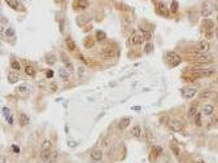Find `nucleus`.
<instances>
[{
	"mask_svg": "<svg viewBox=\"0 0 218 163\" xmlns=\"http://www.w3.org/2000/svg\"><path fill=\"white\" fill-rule=\"evenodd\" d=\"M39 87H40V88H43V89L48 91V92H55V91H56V84H55V83H48V82L44 80V79L39 80Z\"/></svg>",
	"mask_w": 218,
	"mask_h": 163,
	"instance_id": "obj_6",
	"label": "nucleus"
},
{
	"mask_svg": "<svg viewBox=\"0 0 218 163\" xmlns=\"http://www.w3.org/2000/svg\"><path fill=\"white\" fill-rule=\"evenodd\" d=\"M12 150L14 151V153H18V151H20V148H18V146H16V145H13V146H12Z\"/></svg>",
	"mask_w": 218,
	"mask_h": 163,
	"instance_id": "obj_40",
	"label": "nucleus"
},
{
	"mask_svg": "<svg viewBox=\"0 0 218 163\" xmlns=\"http://www.w3.org/2000/svg\"><path fill=\"white\" fill-rule=\"evenodd\" d=\"M8 123H9V124H12V123H13V118H12V117H10V118L8 119Z\"/></svg>",
	"mask_w": 218,
	"mask_h": 163,
	"instance_id": "obj_42",
	"label": "nucleus"
},
{
	"mask_svg": "<svg viewBox=\"0 0 218 163\" xmlns=\"http://www.w3.org/2000/svg\"><path fill=\"white\" fill-rule=\"evenodd\" d=\"M87 7H88V2L87 0H75L74 2L75 9H86Z\"/></svg>",
	"mask_w": 218,
	"mask_h": 163,
	"instance_id": "obj_10",
	"label": "nucleus"
},
{
	"mask_svg": "<svg viewBox=\"0 0 218 163\" xmlns=\"http://www.w3.org/2000/svg\"><path fill=\"white\" fill-rule=\"evenodd\" d=\"M20 124L21 126H26V124H29V117L26 115V114H20Z\"/></svg>",
	"mask_w": 218,
	"mask_h": 163,
	"instance_id": "obj_20",
	"label": "nucleus"
},
{
	"mask_svg": "<svg viewBox=\"0 0 218 163\" xmlns=\"http://www.w3.org/2000/svg\"><path fill=\"white\" fill-rule=\"evenodd\" d=\"M91 158L94 159V161H100V159L103 158V153H101V150H99V149L92 150V151H91Z\"/></svg>",
	"mask_w": 218,
	"mask_h": 163,
	"instance_id": "obj_16",
	"label": "nucleus"
},
{
	"mask_svg": "<svg viewBox=\"0 0 218 163\" xmlns=\"http://www.w3.org/2000/svg\"><path fill=\"white\" fill-rule=\"evenodd\" d=\"M5 3L14 10H24V7L18 3V0H5Z\"/></svg>",
	"mask_w": 218,
	"mask_h": 163,
	"instance_id": "obj_9",
	"label": "nucleus"
},
{
	"mask_svg": "<svg viewBox=\"0 0 218 163\" xmlns=\"http://www.w3.org/2000/svg\"><path fill=\"white\" fill-rule=\"evenodd\" d=\"M217 101H218V99H217Z\"/></svg>",
	"mask_w": 218,
	"mask_h": 163,
	"instance_id": "obj_47",
	"label": "nucleus"
},
{
	"mask_svg": "<svg viewBox=\"0 0 218 163\" xmlns=\"http://www.w3.org/2000/svg\"><path fill=\"white\" fill-rule=\"evenodd\" d=\"M197 163H204V162H197Z\"/></svg>",
	"mask_w": 218,
	"mask_h": 163,
	"instance_id": "obj_45",
	"label": "nucleus"
},
{
	"mask_svg": "<svg viewBox=\"0 0 218 163\" xmlns=\"http://www.w3.org/2000/svg\"><path fill=\"white\" fill-rule=\"evenodd\" d=\"M77 141H68V146H70V148H75L77 146Z\"/></svg>",
	"mask_w": 218,
	"mask_h": 163,
	"instance_id": "obj_38",
	"label": "nucleus"
},
{
	"mask_svg": "<svg viewBox=\"0 0 218 163\" xmlns=\"http://www.w3.org/2000/svg\"><path fill=\"white\" fill-rule=\"evenodd\" d=\"M66 47H68L69 51H74L75 49V44H74V42L70 39V38H68V39H66Z\"/></svg>",
	"mask_w": 218,
	"mask_h": 163,
	"instance_id": "obj_27",
	"label": "nucleus"
},
{
	"mask_svg": "<svg viewBox=\"0 0 218 163\" xmlns=\"http://www.w3.org/2000/svg\"><path fill=\"white\" fill-rule=\"evenodd\" d=\"M51 148V141L50 140H46L44 143H43V145H42V150H48Z\"/></svg>",
	"mask_w": 218,
	"mask_h": 163,
	"instance_id": "obj_31",
	"label": "nucleus"
},
{
	"mask_svg": "<svg viewBox=\"0 0 218 163\" xmlns=\"http://www.w3.org/2000/svg\"><path fill=\"white\" fill-rule=\"evenodd\" d=\"M78 73H79V74H83V73H85V67H83V66H81V67L78 69Z\"/></svg>",
	"mask_w": 218,
	"mask_h": 163,
	"instance_id": "obj_41",
	"label": "nucleus"
},
{
	"mask_svg": "<svg viewBox=\"0 0 218 163\" xmlns=\"http://www.w3.org/2000/svg\"><path fill=\"white\" fill-rule=\"evenodd\" d=\"M140 32H141V36L144 38V40H149V39H151L152 34H151L149 31H145V30H143V29H141V30H140Z\"/></svg>",
	"mask_w": 218,
	"mask_h": 163,
	"instance_id": "obj_28",
	"label": "nucleus"
},
{
	"mask_svg": "<svg viewBox=\"0 0 218 163\" xmlns=\"http://www.w3.org/2000/svg\"><path fill=\"white\" fill-rule=\"evenodd\" d=\"M195 123H196V126H200L201 124V114H196V117H195Z\"/></svg>",
	"mask_w": 218,
	"mask_h": 163,
	"instance_id": "obj_35",
	"label": "nucleus"
},
{
	"mask_svg": "<svg viewBox=\"0 0 218 163\" xmlns=\"http://www.w3.org/2000/svg\"><path fill=\"white\" fill-rule=\"evenodd\" d=\"M196 91L195 88H192V87H187V88H183L182 89V96L184 97V99H192V97L196 95Z\"/></svg>",
	"mask_w": 218,
	"mask_h": 163,
	"instance_id": "obj_7",
	"label": "nucleus"
},
{
	"mask_svg": "<svg viewBox=\"0 0 218 163\" xmlns=\"http://www.w3.org/2000/svg\"><path fill=\"white\" fill-rule=\"evenodd\" d=\"M157 9H159V13L162 14L164 17H167V10H166V5L164 4V3H159L157 4Z\"/></svg>",
	"mask_w": 218,
	"mask_h": 163,
	"instance_id": "obj_17",
	"label": "nucleus"
},
{
	"mask_svg": "<svg viewBox=\"0 0 218 163\" xmlns=\"http://www.w3.org/2000/svg\"><path fill=\"white\" fill-rule=\"evenodd\" d=\"M170 148H171V150L174 151V154H175V155H179V149H178V146L175 145V143H171Z\"/></svg>",
	"mask_w": 218,
	"mask_h": 163,
	"instance_id": "obj_33",
	"label": "nucleus"
},
{
	"mask_svg": "<svg viewBox=\"0 0 218 163\" xmlns=\"http://www.w3.org/2000/svg\"><path fill=\"white\" fill-rule=\"evenodd\" d=\"M7 78H8V82L10 84H14L16 82H18V79H20L17 73H14V71H9L8 75H7Z\"/></svg>",
	"mask_w": 218,
	"mask_h": 163,
	"instance_id": "obj_14",
	"label": "nucleus"
},
{
	"mask_svg": "<svg viewBox=\"0 0 218 163\" xmlns=\"http://www.w3.org/2000/svg\"><path fill=\"white\" fill-rule=\"evenodd\" d=\"M40 158L43 161H50L51 159V154L48 150H42V154H40Z\"/></svg>",
	"mask_w": 218,
	"mask_h": 163,
	"instance_id": "obj_26",
	"label": "nucleus"
},
{
	"mask_svg": "<svg viewBox=\"0 0 218 163\" xmlns=\"http://www.w3.org/2000/svg\"><path fill=\"white\" fill-rule=\"evenodd\" d=\"M196 114H197V111H196V107H195V106L190 107V110H188V114H187V115H188L190 118H194V117H196Z\"/></svg>",
	"mask_w": 218,
	"mask_h": 163,
	"instance_id": "obj_29",
	"label": "nucleus"
},
{
	"mask_svg": "<svg viewBox=\"0 0 218 163\" xmlns=\"http://www.w3.org/2000/svg\"><path fill=\"white\" fill-rule=\"evenodd\" d=\"M155 150H156V154L157 155H161L162 154V148H161V146H155Z\"/></svg>",
	"mask_w": 218,
	"mask_h": 163,
	"instance_id": "obj_37",
	"label": "nucleus"
},
{
	"mask_svg": "<svg viewBox=\"0 0 218 163\" xmlns=\"http://www.w3.org/2000/svg\"><path fill=\"white\" fill-rule=\"evenodd\" d=\"M195 54H197V56H201V54H206L209 52V43L205 42V40H201L197 44L195 45L194 51H192Z\"/></svg>",
	"mask_w": 218,
	"mask_h": 163,
	"instance_id": "obj_1",
	"label": "nucleus"
},
{
	"mask_svg": "<svg viewBox=\"0 0 218 163\" xmlns=\"http://www.w3.org/2000/svg\"><path fill=\"white\" fill-rule=\"evenodd\" d=\"M171 9V12L173 13H177L178 12V2H175V0H173V3H171V7H170Z\"/></svg>",
	"mask_w": 218,
	"mask_h": 163,
	"instance_id": "obj_30",
	"label": "nucleus"
},
{
	"mask_svg": "<svg viewBox=\"0 0 218 163\" xmlns=\"http://www.w3.org/2000/svg\"><path fill=\"white\" fill-rule=\"evenodd\" d=\"M212 12H213V5H212L209 2H205L204 4H203V9H201V14L203 16H209Z\"/></svg>",
	"mask_w": 218,
	"mask_h": 163,
	"instance_id": "obj_8",
	"label": "nucleus"
},
{
	"mask_svg": "<svg viewBox=\"0 0 218 163\" xmlns=\"http://www.w3.org/2000/svg\"><path fill=\"white\" fill-rule=\"evenodd\" d=\"M5 34H7V36H14V30L12 27H8V29L5 30Z\"/></svg>",
	"mask_w": 218,
	"mask_h": 163,
	"instance_id": "obj_36",
	"label": "nucleus"
},
{
	"mask_svg": "<svg viewBox=\"0 0 218 163\" xmlns=\"http://www.w3.org/2000/svg\"><path fill=\"white\" fill-rule=\"evenodd\" d=\"M46 62H47V63H50V65H53L55 62H56V56H55V54H52V53L47 54V57H46Z\"/></svg>",
	"mask_w": 218,
	"mask_h": 163,
	"instance_id": "obj_23",
	"label": "nucleus"
},
{
	"mask_svg": "<svg viewBox=\"0 0 218 163\" xmlns=\"http://www.w3.org/2000/svg\"><path fill=\"white\" fill-rule=\"evenodd\" d=\"M216 35H217V39H218V29H216Z\"/></svg>",
	"mask_w": 218,
	"mask_h": 163,
	"instance_id": "obj_44",
	"label": "nucleus"
},
{
	"mask_svg": "<svg viewBox=\"0 0 218 163\" xmlns=\"http://www.w3.org/2000/svg\"><path fill=\"white\" fill-rule=\"evenodd\" d=\"M131 133H133V136H135V137H140L141 136V128L139 126H134L133 129H131Z\"/></svg>",
	"mask_w": 218,
	"mask_h": 163,
	"instance_id": "obj_21",
	"label": "nucleus"
},
{
	"mask_svg": "<svg viewBox=\"0 0 218 163\" xmlns=\"http://www.w3.org/2000/svg\"><path fill=\"white\" fill-rule=\"evenodd\" d=\"M203 29L205 30V36L209 39V38H212V32L214 31V22L212 20H204Z\"/></svg>",
	"mask_w": 218,
	"mask_h": 163,
	"instance_id": "obj_3",
	"label": "nucleus"
},
{
	"mask_svg": "<svg viewBox=\"0 0 218 163\" xmlns=\"http://www.w3.org/2000/svg\"><path fill=\"white\" fill-rule=\"evenodd\" d=\"M203 113L205 114V115H212V114L214 113V107L212 105H204L203 107Z\"/></svg>",
	"mask_w": 218,
	"mask_h": 163,
	"instance_id": "obj_19",
	"label": "nucleus"
},
{
	"mask_svg": "<svg viewBox=\"0 0 218 163\" xmlns=\"http://www.w3.org/2000/svg\"><path fill=\"white\" fill-rule=\"evenodd\" d=\"M101 56H103L104 60H111V58L114 57V51L111 49V48H105V49H103Z\"/></svg>",
	"mask_w": 218,
	"mask_h": 163,
	"instance_id": "obj_11",
	"label": "nucleus"
},
{
	"mask_svg": "<svg viewBox=\"0 0 218 163\" xmlns=\"http://www.w3.org/2000/svg\"><path fill=\"white\" fill-rule=\"evenodd\" d=\"M10 67H12L13 70H16V71H18L20 67H21L20 66V62L16 58H12V61H10Z\"/></svg>",
	"mask_w": 218,
	"mask_h": 163,
	"instance_id": "obj_25",
	"label": "nucleus"
},
{
	"mask_svg": "<svg viewBox=\"0 0 218 163\" xmlns=\"http://www.w3.org/2000/svg\"><path fill=\"white\" fill-rule=\"evenodd\" d=\"M17 92H20L21 95L26 96V95H29L30 92H31V87L27 85V84H22V85H20L18 88H17Z\"/></svg>",
	"mask_w": 218,
	"mask_h": 163,
	"instance_id": "obj_12",
	"label": "nucleus"
},
{
	"mask_svg": "<svg viewBox=\"0 0 218 163\" xmlns=\"http://www.w3.org/2000/svg\"><path fill=\"white\" fill-rule=\"evenodd\" d=\"M58 75L62 79H68L69 78V71L65 67H61V69H58Z\"/></svg>",
	"mask_w": 218,
	"mask_h": 163,
	"instance_id": "obj_22",
	"label": "nucleus"
},
{
	"mask_svg": "<svg viewBox=\"0 0 218 163\" xmlns=\"http://www.w3.org/2000/svg\"><path fill=\"white\" fill-rule=\"evenodd\" d=\"M105 38H107L105 32H103V31H100V30H97V31H96V40H97V42L105 40Z\"/></svg>",
	"mask_w": 218,
	"mask_h": 163,
	"instance_id": "obj_24",
	"label": "nucleus"
},
{
	"mask_svg": "<svg viewBox=\"0 0 218 163\" xmlns=\"http://www.w3.org/2000/svg\"><path fill=\"white\" fill-rule=\"evenodd\" d=\"M165 58H166V61L169 62V65L170 66H178L179 63L182 62V58H181V56H179L178 53H175V52H167L166 53V56H165Z\"/></svg>",
	"mask_w": 218,
	"mask_h": 163,
	"instance_id": "obj_2",
	"label": "nucleus"
},
{
	"mask_svg": "<svg viewBox=\"0 0 218 163\" xmlns=\"http://www.w3.org/2000/svg\"><path fill=\"white\" fill-rule=\"evenodd\" d=\"M25 74L27 77H35V69L31 66V65H27L25 67Z\"/></svg>",
	"mask_w": 218,
	"mask_h": 163,
	"instance_id": "obj_18",
	"label": "nucleus"
},
{
	"mask_svg": "<svg viewBox=\"0 0 218 163\" xmlns=\"http://www.w3.org/2000/svg\"><path fill=\"white\" fill-rule=\"evenodd\" d=\"M60 2H64V0H60Z\"/></svg>",
	"mask_w": 218,
	"mask_h": 163,
	"instance_id": "obj_46",
	"label": "nucleus"
},
{
	"mask_svg": "<svg viewBox=\"0 0 218 163\" xmlns=\"http://www.w3.org/2000/svg\"><path fill=\"white\" fill-rule=\"evenodd\" d=\"M2 163H5V158H4V157H2Z\"/></svg>",
	"mask_w": 218,
	"mask_h": 163,
	"instance_id": "obj_43",
	"label": "nucleus"
},
{
	"mask_svg": "<svg viewBox=\"0 0 218 163\" xmlns=\"http://www.w3.org/2000/svg\"><path fill=\"white\" fill-rule=\"evenodd\" d=\"M143 42H144V38L139 35V34H136V32H134V34L129 38V42H127V45H140V44H143Z\"/></svg>",
	"mask_w": 218,
	"mask_h": 163,
	"instance_id": "obj_4",
	"label": "nucleus"
},
{
	"mask_svg": "<svg viewBox=\"0 0 218 163\" xmlns=\"http://www.w3.org/2000/svg\"><path fill=\"white\" fill-rule=\"evenodd\" d=\"M144 51H145V53H151L152 51H153V45H152V43H148V44L145 45Z\"/></svg>",
	"mask_w": 218,
	"mask_h": 163,
	"instance_id": "obj_34",
	"label": "nucleus"
},
{
	"mask_svg": "<svg viewBox=\"0 0 218 163\" xmlns=\"http://www.w3.org/2000/svg\"><path fill=\"white\" fill-rule=\"evenodd\" d=\"M46 77L47 78H52L53 77V71H52V70H47V71H46Z\"/></svg>",
	"mask_w": 218,
	"mask_h": 163,
	"instance_id": "obj_39",
	"label": "nucleus"
},
{
	"mask_svg": "<svg viewBox=\"0 0 218 163\" xmlns=\"http://www.w3.org/2000/svg\"><path fill=\"white\" fill-rule=\"evenodd\" d=\"M130 122H131L130 117H123V118H121V121H119V123H118V128H119V129L126 128L129 124H130Z\"/></svg>",
	"mask_w": 218,
	"mask_h": 163,
	"instance_id": "obj_13",
	"label": "nucleus"
},
{
	"mask_svg": "<svg viewBox=\"0 0 218 163\" xmlns=\"http://www.w3.org/2000/svg\"><path fill=\"white\" fill-rule=\"evenodd\" d=\"M169 127H170V129L174 132H182L183 131V122L178 121V119H173V121L169 122Z\"/></svg>",
	"mask_w": 218,
	"mask_h": 163,
	"instance_id": "obj_5",
	"label": "nucleus"
},
{
	"mask_svg": "<svg viewBox=\"0 0 218 163\" xmlns=\"http://www.w3.org/2000/svg\"><path fill=\"white\" fill-rule=\"evenodd\" d=\"M3 115L7 118V119H9L10 118V110L8 107H3Z\"/></svg>",
	"mask_w": 218,
	"mask_h": 163,
	"instance_id": "obj_32",
	"label": "nucleus"
},
{
	"mask_svg": "<svg viewBox=\"0 0 218 163\" xmlns=\"http://www.w3.org/2000/svg\"><path fill=\"white\" fill-rule=\"evenodd\" d=\"M212 60V56H209V54H201V56H199L197 58H196V62L197 63H205V62H209Z\"/></svg>",
	"mask_w": 218,
	"mask_h": 163,
	"instance_id": "obj_15",
	"label": "nucleus"
}]
</instances>
